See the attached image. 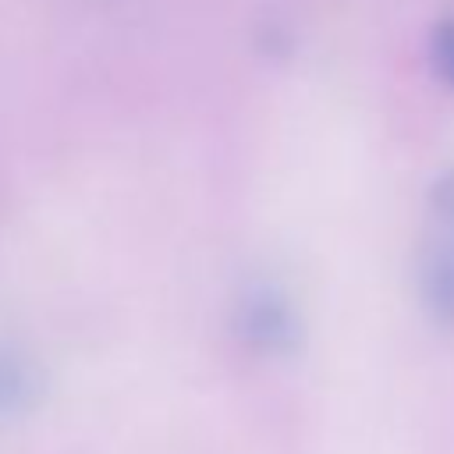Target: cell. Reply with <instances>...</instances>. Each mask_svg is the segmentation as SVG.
<instances>
[{"label":"cell","mask_w":454,"mask_h":454,"mask_svg":"<svg viewBox=\"0 0 454 454\" xmlns=\"http://www.w3.org/2000/svg\"><path fill=\"white\" fill-rule=\"evenodd\" d=\"M419 294L426 312L454 326V167L436 174L426 195V238L419 248Z\"/></svg>","instance_id":"1"},{"label":"cell","mask_w":454,"mask_h":454,"mask_svg":"<svg viewBox=\"0 0 454 454\" xmlns=\"http://www.w3.org/2000/svg\"><path fill=\"white\" fill-rule=\"evenodd\" d=\"M234 333L255 355H284L298 340L291 298L273 280H252L234 301Z\"/></svg>","instance_id":"2"},{"label":"cell","mask_w":454,"mask_h":454,"mask_svg":"<svg viewBox=\"0 0 454 454\" xmlns=\"http://www.w3.org/2000/svg\"><path fill=\"white\" fill-rule=\"evenodd\" d=\"M35 397V365L14 348H0V419L25 411Z\"/></svg>","instance_id":"3"},{"label":"cell","mask_w":454,"mask_h":454,"mask_svg":"<svg viewBox=\"0 0 454 454\" xmlns=\"http://www.w3.org/2000/svg\"><path fill=\"white\" fill-rule=\"evenodd\" d=\"M433 64H436L440 78L454 89V18L440 21L433 32Z\"/></svg>","instance_id":"4"}]
</instances>
